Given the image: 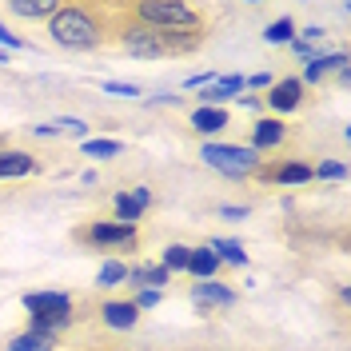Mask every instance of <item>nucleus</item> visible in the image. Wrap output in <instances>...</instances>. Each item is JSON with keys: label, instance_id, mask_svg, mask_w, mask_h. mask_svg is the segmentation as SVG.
Here are the masks:
<instances>
[{"label": "nucleus", "instance_id": "1", "mask_svg": "<svg viewBox=\"0 0 351 351\" xmlns=\"http://www.w3.org/2000/svg\"><path fill=\"white\" fill-rule=\"evenodd\" d=\"M124 16L140 28H148L156 36L172 44V52H196L204 36H208V16L196 4H184V0H132L120 4Z\"/></svg>", "mask_w": 351, "mask_h": 351}, {"label": "nucleus", "instance_id": "2", "mask_svg": "<svg viewBox=\"0 0 351 351\" xmlns=\"http://www.w3.org/2000/svg\"><path fill=\"white\" fill-rule=\"evenodd\" d=\"M116 28H120V12L116 4H100V0H72L60 4L56 16L48 21V32L60 48L72 52H92V48H104L116 40Z\"/></svg>", "mask_w": 351, "mask_h": 351}, {"label": "nucleus", "instance_id": "3", "mask_svg": "<svg viewBox=\"0 0 351 351\" xmlns=\"http://www.w3.org/2000/svg\"><path fill=\"white\" fill-rule=\"evenodd\" d=\"M204 164H212L216 172L232 176V180H243V176H256L260 172V152L256 148H243V144H204L199 148Z\"/></svg>", "mask_w": 351, "mask_h": 351}, {"label": "nucleus", "instance_id": "4", "mask_svg": "<svg viewBox=\"0 0 351 351\" xmlns=\"http://www.w3.org/2000/svg\"><path fill=\"white\" fill-rule=\"evenodd\" d=\"M76 243L84 247H112V252H128L140 243V232L128 223H116V219H92L84 228H76Z\"/></svg>", "mask_w": 351, "mask_h": 351}, {"label": "nucleus", "instance_id": "5", "mask_svg": "<svg viewBox=\"0 0 351 351\" xmlns=\"http://www.w3.org/2000/svg\"><path fill=\"white\" fill-rule=\"evenodd\" d=\"M112 208H116V223H128V228H136V219L152 208V192H148V188L120 192V196L112 199Z\"/></svg>", "mask_w": 351, "mask_h": 351}, {"label": "nucleus", "instance_id": "6", "mask_svg": "<svg viewBox=\"0 0 351 351\" xmlns=\"http://www.w3.org/2000/svg\"><path fill=\"white\" fill-rule=\"evenodd\" d=\"M263 184H307L311 180V168L304 160H280V164H260L256 172Z\"/></svg>", "mask_w": 351, "mask_h": 351}, {"label": "nucleus", "instance_id": "7", "mask_svg": "<svg viewBox=\"0 0 351 351\" xmlns=\"http://www.w3.org/2000/svg\"><path fill=\"white\" fill-rule=\"evenodd\" d=\"M192 300H196L199 311H212V307H232L236 304V291L228 284H216V280H199L192 287Z\"/></svg>", "mask_w": 351, "mask_h": 351}, {"label": "nucleus", "instance_id": "8", "mask_svg": "<svg viewBox=\"0 0 351 351\" xmlns=\"http://www.w3.org/2000/svg\"><path fill=\"white\" fill-rule=\"evenodd\" d=\"M267 104L276 112H295L304 104V84H300V76H287V80H276L271 92H267Z\"/></svg>", "mask_w": 351, "mask_h": 351}, {"label": "nucleus", "instance_id": "9", "mask_svg": "<svg viewBox=\"0 0 351 351\" xmlns=\"http://www.w3.org/2000/svg\"><path fill=\"white\" fill-rule=\"evenodd\" d=\"M100 319H104L112 331H132L140 324V307L132 304V300H108V304L100 307Z\"/></svg>", "mask_w": 351, "mask_h": 351}, {"label": "nucleus", "instance_id": "10", "mask_svg": "<svg viewBox=\"0 0 351 351\" xmlns=\"http://www.w3.org/2000/svg\"><path fill=\"white\" fill-rule=\"evenodd\" d=\"M236 92H243V76H216L212 84L199 92V108H219V104L232 100Z\"/></svg>", "mask_w": 351, "mask_h": 351}, {"label": "nucleus", "instance_id": "11", "mask_svg": "<svg viewBox=\"0 0 351 351\" xmlns=\"http://www.w3.org/2000/svg\"><path fill=\"white\" fill-rule=\"evenodd\" d=\"M339 68H348V52H315L307 60V72L300 84H319L328 72H339Z\"/></svg>", "mask_w": 351, "mask_h": 351}, {"label": "nucleus", "instance_id": "12", "mask_svg": "<svg viewBox=\"0 0 351 351\" xmlns=\"http://www.w3.org/2000/svg\"><path fill=\"white\" fill-rule=\"evenodd\" d=\"M287 128L280 124V120H271V116H263V120H256L252 124V144L247 148H256V152H263V148H276V144H284Z\"/></svg>", "mask_w": 351, "mask_h": 351}, {"label": "nucleus", "instance_id": "13", "mask_svg": "<svg viewBox=\"0 0 351 351\" xmlns=\"http://www.w3.org/2000/svg\"><path fill=\"white\" fill-rule=\"evenodd\" d=\"M128 280H132V287H152V291H160V287L172 280V271L160 267V263H136V267H128Z\"/></svg>", "mask_w": 351, "mask_h": 351}, {"label": "nucleus", "instance_id": "14", "mask_svg": "<svg viewBox=\"0 0 351 351\" xmlns=\"http://www.w3.org/2000/svg\"><path fill=\"white\" fill-rule=\"evenodd\" d=\"M4 8H8L12 16H24V21H44V16L52 21L60 4H56V0H8Z\"/></svg>", "mask_w": 351, "mask_h": 351}, {"label": "nucleus", "instance_id": "15", "mask_svg": "<svg viewBox=\"0 0 351 351\" xmlns=\"http://www.w3.org/2000/svg\"><path fill=\"white\" fill-rule=\"evenodd\" d=\"M36 172V156L28 152H0V180H21Z\"/></svg>", "mask_w": 351, "mask_h": 351}, {"label": "nucleus", "instance_id": "16", "mask_svg": "<svg viewBox=\"0 0 351 351\" xmlns=\"http://www.w3.org/2000/svg\"><path fill=\"white\" fill-rule=\"evenodd\" d=\"M216 267H219V260L212 256V247H192L188 252V271L196 280H216Z\"/></svg>", "mask_w": 351, "mask_h": 351}, {"label": "nucleus", "instance_id": "17", "mask_svg": "<svg viewBox=\"0 0 351 351\" xmlns=\"http://www.w3.org/2000/svg\"><path fill=\"white\" fill-rule=\"evenodd\" d=\"M228 124H232L228 108H196L192 112V128L196 132H223Z\"/></svg>", "mask_w": 351, "mask_h": 351}, {"label": "nucleus", "instance_id": "18", "mask_svg": "<svg viewBox=\"0 0 351 351\" xmlns=\"http://www.w3.org/2000/svg\"><path fill=\"white\" fill-rule=\"evenodd\" d=\"M4 351H56V335H36V331H24L16 335Z\"/></svg>", "mask_w": 351, "mask_h": 351}, {"label": "nucleus", "instance_id": "19", "mask_svg": "<svg viewBox=\"0 0 351 351\" xmlns=\"http://www.w3.org/2000/svg\"><path fill=\"white\" fill-rule=\"evenodd\" d=\"M208 247H212L216 260H228V263H236V267H247V252H243L240 240H212Z\"/></svg>", "mask_w": 351, "mask_h": 351}, {"label": "nucleus", "instance_id": "20", "mask_svg": "<svg viewBox=\"0 0 351 351\" xmlns=\"http://www.w3.org/2000/svg\"><path fill=\"white\" fill-rule=\"evenodd\" d=\"M36 136H84L88 124L84 120H52V124H32Z\"/></svg>", "mask_w": 351, "mask_h": 351}, {"label": "nucleus", "instance_id": "21", "mask_svg": "<svg viewBox=\"0 0 351 351\" xmlns=\"http://www.w3.org/2000/svg\"><path fill=\"white\" fill-rule=\"evenodd\" d=\"M263 40L267 44H291L295 40V21H291V16H280L271 28H263Z\"/></svg>", "mask_w": 351, "mask_h": 351}, {"label": "nucleus", "instance_id": "22", "mask_svg": "<svg viewBox=\"0 0 351 351\" xmlns=\"http://www.w3.org/2000/svg\"><path fill=\"white\" fill-rule=\"evenodd\" d=\"M124 280H128V263H120V260H108L104 267H100V276H96L100 287H120Z\"/></svg>", "mask_w": 351, "mask_h": 351}, {"label": "nucleus", "instance_id": "23", "mask_svg": "<svg viewBox=\"0 0 351 351\" xmlns=\"http://www.w3.org/2000/svg\"><path fill=\"white\" fill-rule=\"evenodd\" d=\"M120 152H124L120 140H84V156H96V160H112Z\"/></svg>", "mask_w": 351, "mask_h": 351}, {"label": "nucleus", "instance_id": "24", "mask_svg": "<svg viewBox=\"0 0 351 351\" xmlns=\"http://www.w3.org/2000/svg\"><path fill=\"white\" fill-rule=\"evenodd\" d=\"M188 252H192V247H184V243L164 247V260H160V267H168V271H188Z\"/></svg>", "mask_w": 351, "mask_h": 351}, {"label": "nucleus", "instance_id": "25", "mask_svg": "<svg viewBox=\"0 0 351 351\" xmlns=\"http://www.w3.org/2000/svg\"><path fill=\"white\" fill-rule=\"evenodd\" d=\"M100 92H108V96H124V100H136L140 96V84H124V80H104Z\"/></svg>", "mask_w": 351, "mask_h": 351}, {"label": "nucleus", "instance_id": "26", "mask_svg": "<svg viewBox=\"0 0 351 351\" xmlns=\"http://www.w3.org/2000/svg\"><path fill=\"white\" fill-rule=\"evenodd\" d=\"M311 176H319V180H343V176H348V168H343L339 160H328V164L311 168Z\"/></svg>", "mask_w": 351, "mask_h": 351}, {"label": "nucleus", "instance_id": "27", "mask_svg": "<svg viewBox=\"0 0 351 351\" xmlns=\"http://www.w3.org/2000/svg\"><path fill=\"white\" fill-rule=\"evenodd\" d=\"M132 304H136V307H156V304H160V291H152V287H140V295H136Z\"/></svg>", "mask_w": 351, "mask_h": 351}, {"label": "nucleus", "instance_id": "28", "mask_svg": "<svg viewBox=\"0 0 351 351\" xmlns=\"http://www.w3.org/2000/svg\"><path fill=\"white\" fill-rule=\"evenodd\" d=\"M0 44H4V48H28V44H24L12 28H4V24H0Z\"/></svg>", "mask_w": 351, "mask_h": 351}, {"label": "nucleus", "instance_id": "29", "mask_svg": "<svg viewBox=\"0 0 351 351\" xmlns=\"http://www.w3.org/2000/svg\"><path fill=\"white\" fill-rule=\"evenodd\" d=\"M271 84V76L267 72H256V76H243V88H267Z\"/></svg>", "mask_w": 351, "mask_h": 351}, {"label": "nucleus", "instance_id": "30", "mask_svg": "<svg viewBox=\"0 0 351 351\" xmlns=\"http://www.w3.org/2000/svg\"><path fill=\"white\" fill-rule=\"evenodd\" d=\"M291 52H295L300 60H311V56H315V48H311V44H304V40H291Z\"/></svg>", "mask_w": 351, "mask_h": 351}, {"label": "nucleus", "instance_id": "31", "mask_svg": "<svg viewBox=\"0 0 351 351\" xmlns=\"http://www.w3.org/2000/svg\"><path fill=\"white\" fill-rule=\"evenodd\" d=\"M311 40H324V28L319 24H307L304 28V44H311Z\"/></svg>", "mask_w": 351, "mask_h": 351}, {"label": "nucleus", "instance_id": "32", "mask_svg": "<svg viewBox=\"0 0 351 351\" xmlns=\"http://www.w3.org/2000/svg\"><path fill=\"white\" fill-rule=\"evenodd\" d=\"M223 216H228V219H243V216H247V208H223Z\"/></svg>", "mask_w": 351, "mask_h": 351}, {"label": "nucleus", "instance_id": "33", "mask_svg": "<svg viewBox=\"0 0 351 351\" xmlns=\"http://www.w3.org/2000/svg\"><path fill=\"white\" fill-rule=\"evenodd\" d=\"M4 60H8V56H4V52H0V64H4Z\"/></svg>", "mask_w": 351, "mask_h": 351}]
</instances>
